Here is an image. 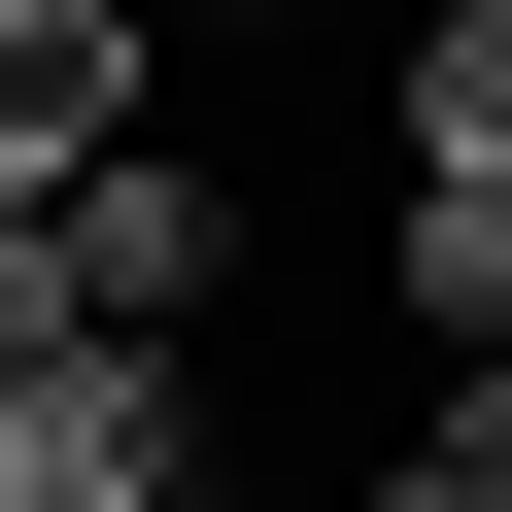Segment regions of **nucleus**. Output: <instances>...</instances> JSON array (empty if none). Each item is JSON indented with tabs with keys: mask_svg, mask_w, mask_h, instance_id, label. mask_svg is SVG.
<instances>
[{
	"mask_svg": "<svg viewBox=\"0 0 512 512\" xmlns=\"http://www.w3.org/2000/svg\"><path fill=\"white\" fill-rule=\"evenodd\" d=\"M205 512H274V478H205Z\"/></svg>",
	"mask_w": 512,
	"mask_h": 512,
	"instance_id": "nucleus-4",
	"label": "nucleus"
},
{
	"mask_svg": "<svg viewBox=\"0 0 512 512\" xmlns=\"http://www.w3.org/2000/svg\"><path fill=\"white\" fill-rule=\"evenodd\" d=\"M376 512H512V410H410V444H376Z\"/></svg>",
	"mask_w": 512,
	"mask_h": 512,
	"instance_id": "nucleus-3",
	"label": "nucleus"
},
{
	"mask_svg": "<svg viewBox=\"0 0 512 512\" xmlns=\"http://www.w3.org/2000/svg\"><path fill=\"white\" fill-rule=\"evenodd\" d=\"M137 171V0H0V239Z\"/></svg>",
	"mask_w": 512,
	"mask_h": 512,
	"instance_id": "nucleus-1",
	"label": "nucleus"
},
{
	"mask_svg": "<svg viewBox=\"0 0 512 512\" xmlns=\"http://www.w3.org/2000/svg\"><path fill=\"white\" fill-rule=\"evenodd\" d=\"M410 171H478V205H512V0H444V35H410Z\"/></svg>",
	"mask_w": 512,
	"mask_h": 512,
	"instance_id": "nucleus-2",
	"label": "nucleus"
},
{
	"mask_svg": "<svg viewBox=\"0 0 512 512\" xmlns=\"http://www.w3.org/2000/svg\"><path fill=\"white\" fill-rule=\"evenodd\" d=\"M478 410H512V376H478Z\"/></svg>",
	"mask_w": 512,
	"mask_h": 512,
	"instance_id": "nucleus-5",
	"label": "nucleus"
}]
</instances>
